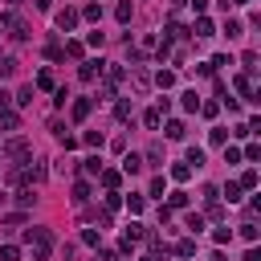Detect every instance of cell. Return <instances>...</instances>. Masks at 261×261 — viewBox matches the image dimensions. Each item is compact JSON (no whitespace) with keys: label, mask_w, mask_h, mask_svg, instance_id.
Listing matches in <instances>:
<instances>
[{"label":"cell","mask_w":261,"mask_h":261,"mask_svg":"<svg viewBox=\"0 0 261 261\" xmlns=\"http://www.w3.org/2000/svg\"><path fill=\"white\" fill-rule=\"evenodd\" d=\"M25 241H29V249H33V261H49V249H53L49 228H29Z\"/></svg>","instance_id":"cell-1"},{"label":"cell","mask_w":261,"mask_h":261,"mask_svg":"<svg viewBox=\"0 0 261 261\" xmlns=\"http://www.w3.org/2000/svg\"><path fill=\"white\" fill-rule=\"evenodd\" d=\"M0 33H9L13 41H29V25L17 13H0Z\"/></svg>","instance_id":"cell-2"},{"label":"cell","mask_w":261,"mask_h":261,"mask_svg":"<svg viewBox=\"0 0 261 261\" xmlns=\"http://www.w3.org/2000/svg\"><path fill=\"white\" fill-rule=\"evenodd\" d=\"M5 155H9V159H17V163H21V159H29V139L13 135V139L5 143Z\"/></svg>","instance_id":"cell-3"},{"label":"cell","mask_w":261,"mask_h":261,"mask_svg":"<svg viewBox=\"0 0 261 261\" xmlns=\"http://www.w3.org/2000/svg\"><path fill=\"white\" fill-rule=\"evenodd\" d=\"M78 21H82V13H78V9H61V13H57V29H61V33L78 29Z\"/></svg>","instance_id":"cell-4"},{"label":"cell","mask_w":261,"mask_h":261,"mask_svg":"<svg viewBox=\"0 0 261 261\" xmlns=\"http://www.w3.org/2000/svg\"><path fill=\"white\" fill-rule=\"evenodd\" d=\"M0 130H5V135L21 130V114H17V110H0Z\"/></svg>","instance_id":"cell-5"},{"label":"cell","mask_w":261,"mask_h":261,"mask_svg":"<svg viewBox=\"0 0 261 261\" xmlns=\"http://www.w3.org/2000/svg\"><path fill=\"white\" fill-rule=\"evenodd\" d=\"M102 65H106V61H82V70H78V78H82V82H94L98 74H102Z\"/></svg>","instance_id":"cell-6"},{"label":"cell","mask_w":261,"mask_h":261,"mask_svg":"<svg viewBox=\"0 0 261 261\" xmlns=\"http://www.w3.org/2000/svg\"><path fill=\"white\" fill-rule=\"evenodd\" d=\"M90 110H94L90 98H74V122H86V118H90Z\"/></svg>","instance_id":"cell-7"},{"label":"cell","mask_w":261,"mask_h":261,"mask_svg":"<svg viewBox=\"0 0 261 261\" xmlns=\"http://www.w3.org/2000/svg\"><path fill=\"white\" fill-rule=\"evenodd\" d=\"M70 200H74V204H86V200H90V184H86V180L74 184V196H70Z\"/></svg>","instance_id":"cell-8"},{"label":"cell","mask_w":261,"mask_h":261,"mask_svg":"<svg viewBox=\"0 0 261 261\" xmlns=\"http://www.w3.org/2000/svg\"><path fill=\"white\" fill-rule=\"evenodd\" d=\"M155 86H159V90H172V86H176V74H172V70H159V74H155Z\"/></svg>","instance_id":"cell-9"},{"label":"cell","mask_w":261,"mask_h":261,"mask_svg":"<svg viewBox=\"0 0 261 261\" xmlns=\"http://www.w3.org/2000/svg\"><path fill=\"white\" fill-rule=\"evenodd\" d=\"M82 172H86V176H98V172H102V159H98V155L82 159Z\"/></svg>","instance_id":"cell-10"},{"label":"cell","mask_w":261,"mask_h":261,"mask_svg":"<svg viewBox=\"0 0 261 261\" xmlns=\"http://www.w3.org/2000/svg\"><path fill=\"white\" fill-rule=\"evenodd\" d=\"M139 168H143V159H139V155H126V159H122V172H126V176H135Z\"/></svg>","instance_id":"cell-11"},{"label":"cell","mask_w":261,"mask_h":261,"mask_svg":"<svg viewBox=\"0 0 261 261\" xmlns=\"http://www.w3.org/2000/svg\"><path fill=\"white\" fill-rule=\"evenodd\" d=\"M192 33H196V37H212V21H208V17H200Z\"/></svg>","instance_id":"cell-12"},{"label":"cell","mask_w":261,"mask_h":261,"mask_svg":"<svg viewBox=\"0 0 261 261\" xmlns=\"http://www.w3.org/2000/svg\"><path fill=\"white\" fill-rule=\"evenodd\" d=\"M241 237H245V241H249V245H253V241H257V224H253V216H249V220H245V224H241Z\"/></svg>","instance_id":"cell-13"},{"label":"cell","mask_w":261,"mask_h":261,"mask_svg":"<svg viewBox=\"0 0 261 261\" xmlns=\"http://www.w3.org/2000/svg\"><path fill=\"white\" fill-rule=\"evenodd\" d=\"M9 74H17V61L13 57H0V82H5Z\"/></svg>","instance_id":"cell-14"},{"label":"cell","mask_w":261,"mask_h":261,"mask_svg":"<svg viewBox=\"0 0 261 261\" xmlns=\"http://www.w3.org/2000/svg\"><path fill=\"white\" fill-rule=\"evenodd\" d=\"M98 176H102V184H106V188H110V192H114V188H118V180H122V176H118V172H106V168H102V172H98Z\"/></svg>","instance_id":"cell-15"},{"label":"cell","mask_w":261,"mask_h":261,"mask_svg":"<svg viewBox=\"0 0 261 261\" xmlns=\"http://www.w3.org/2000/svg\"><path fill=\"white\" fill-rule=\"evenodd\" d=\"M184 110H200V94H196V90L184 94Z\"/></svg>","instance_id":"cell-16"},{"label":"cell","mask_w":261,"mask_h":261,"mask_svg":"<svg viewBox=\"0 0 261 261\" xmlns=\"http://www.w3.org/2000/svg\"><path fill=\"white\" fill-rule=\"evenodd\" d=\"M204 228V216L200 212H188V233H200Z\"/></svg>","instance_id":"cell-17"},{"label":"cell","mask_w":261,"mask_h":261,"mask_svg":"<svg viewBox=\"0 0 261 261\" xmlns=\"http://www.w3.org/2000/svg\"><path fill=\"white\" fill-rule=\"evenodd\" d=\"M17 204H21V208H29V204H37V196H33V188H25V192H17Z\"/></svg>","instance_id":"cell-18"},{"label":"cell","mask_w":261,"mask_h":261,"mask_svg":"<svg viewBox=\"0 0 261 261\" xmlns=\"http://www.w3.org/2000/svg\"><path fill=\"white\" fill-rule=\"evenodd\" d=\"M168 139H184V122H180V118L168 122Z\"/></svg>","instance_id":"cell-19"},{"label":"cell","mask_w":261,"mask_h":261,"mask_svg":"<svg viewBox=\"0 0 261 261\" xmlns=\"http://www.w3.org/2000/svg\"><path fill=\"white\" fill-rule=\"evenodd\" d=\"M224 196H228V204H237V200H241V184H233V180H228V188H224Z\"/></svg>","instance_id":"cell-20"},{"label":"cell","mask_w":261,"mask_h":261,"mask_svg":"<svg viewBox=\"0 0 261 261\" xmlns=\"http://www.w3.org/2000/svg\"><path fill=\"white\" fill-rule=\"evenodd\" d=\"M37 90H53V74H49V70L37 74Z\"/></svg>","instance_id":"cell-21"},{"label":"cell","mask_w":261,"mask_h":261,"mask_svg":"<svg viewBox=\"0 0 261 261\" xmlns=\"http://www.w3.org/2000/svg\"><path fill=\"white\" fill-rule=\"evenodd\" d=\"M143 122H147V126H159V122H163V110H159V106H155V110H147V114H143Z\"/></svg>","instance_id":"cell-22"},{"label":"cell","mask_w":261,"mask_h":261,"mask_svg":"<svg viewBox=\"0 0 261 261\" xmlns=\"http://www.w3.org/2000/svg\"><path fill=\"white\" fill-rule=\"evenodd\" d=\"M33 102V86H21V94H17V106H29Z\"/></svg>","instance_id":"cell-23"},{"label":"cell","mask_w":261,"mask_h":261,"mask_svg":"<svg viewBox=\"0 0 261 261\" xmlns=\"http://www.w3.org/2000/svg\"><path fill=\"white\" fill-rule=\"evenodd\" d=\"M82 17H86V21H102V9H98V5H86Z\"/></svg>","instance_id":"cell-24"},{"label":"cell","mask_w":261,"mask_h":261,"mask_svg":"<svg viewBox=\"0 0 261 261\" xmlns=\"http://www.w3.org/2000/svg\"><path fill=\"white\" fill-rule=\"evenodd\" d=\"M188 176H192L188 163H176V168H172V180H188Z\"/></svg>","instance_id":"cell-25"},{"label":"cell","mask_w":261,"mask_h":261,"mask_svg":"<svg viewBox=\"0 0 261 261\" xmlns=\"http://www.w3.org/2000/svg\"><path fill=\"white\" fill-rule=\"evenodd\" d=\"M17 257H21L17 245H5V249H0V261H17Z\"/></svg>","instance_id":"cell-26"},{"label":"cell","mask_w":261,"mask_h":261,"mask_svg":"<svg viewBox=\"0 0 261 261\" xmlns=\"http://www.w3.org/2000/svg\"><path fill=\"white\" fill-rule=\"evenodd\" d=\"M114 17H118V21H122V25H126V21H130V0H122V5H118V9H114Z\"/></svg>","instance_id":"cell-27"},{"label":"cell","mask_w":261,"mask_h":261,"mask_svg":"<svg viewBox=\"0 0 261 261\" xmlns=\"http://www.w3.org/2000/svg\"><path fill=\"white\" fill-rule=\"evenodd\" d=\"M147 159H151V163H155V168H163V147H159V143H155V147H151V151H147Z\"/></svg>","instance_id":"cell-28"},{"label":"cell","mask_w":261,"mask_h":261,"mask_svg":"<svg viewBox=\"0 0 261 261\" xmlns=\"http://www.w3.org/2000/svg\"><path fill=\"white\" fill-rule=\"evenodd\" d=\"M126 208H130V212L139 216V212H143V196H126Z\"/></svg>","instance_id":"cell-29"},{"label":"cell","mask_w":261,"mask_h":261,"mask_svg":"<svg viewBox=\"0 0 261 261\" xmlns=\"http://www.w3.org/2000/svg\"><path fill=\"white\" fill-rule=\"evenodd\" d=\"M176 253H180V257H192V253H196V241H180Z\"/></svg>","instance_id":"cell-30"},{"label":"cell","mask_w":261,"mask_h":261,"mask_svg":"<svg viewBox=\"0 0 261 261\" xmlns=\"http://www.w3.org/2000/svg\"><path fill=\"white\" fill-rule=\"evenodd\" d=\"M188 163H196V168H200V163H204V151H200V147H188Z\"/></svg>","instance_id":"cell-31"},{"label":"cell","mask_w":261,"mask_h":261,"mask_svg":"<svg viewBox=\"0 0 261 261\" xmlns=\"http://www.w3.org/2000/svg\"><path fill=\"white\" fill-rule=\"evenodd\" d=\"M228 237H233V228H216V233H212L216 245H228Z\"/></svg>","instance_id":"cell-32"},{"label":"cell","mask_w":261,"mask_h":261,"mask_svg":"<svg viewBox=\"0 0 261 261\" xmlns=\"http://www.w3.org/2000/svg\"><path fill=\"white\" fill-rule=\"evenodd\" d=\"M172 208H188V192H172Z\"/></svg>","instance_id":"cell-33"},{"label":"cell","mask_w":261,"mask_h":261,"mask_svg":"<svg viewBox=\"0 0 261 261\" xmlns=\"http://www.w3.org/2000/svg\"><path fill=\"white\" fill-rule=\"evenodd\" d=\"M241 65H245V70H249V74H253V70H257V53H253V49H249V53H245V57H241Z\"/></svg>","instance_id":"cell-34"},{"label":"cell","mask_w":261,"mask_h":261,"mask_svg":"<svg viewBox=\"0 0 261 261\" xmlns=\"http://www.w3.org/2000/svg\"><path fill=\"white\" fill-rule=\"evenodd\" d=\"M98 241H102V237H98L94 228H86V233H82V245H94V249H98Z\"/></svg>","instance_id":"cell-35"},{"label":"cell","mask_w":261,"mask_h":261,"mask_svg":"<svg viewBox=\"0 0 261 261\" xmlns=\"http://www.w3.org/2000/svg\"><path fill=\"white\" fill-rule=\"evenodd\" d=\"M245 159H249V163H257V159H261V147H257V143H249V147H245Z\"/></svg>","instance_id":"cell-36"},{"label":"cell","mask_w":261,"mask_h":261,"mask_svg":"<svg viewBox=\"0 0 261 261\" xmlns=\"http://www.w3.org/2000/svg\"><path fill=\"white\" fill-rule=\"evenodd\" d=\"M241 188H257V172H253V168L241 176Z\"/></svg>","instance_id":"cell-37"},{"label":"cell","mask_w":261,"mask_h":261,"mask_svg":"<svg viewBox=\"0 0 261 261\" xmlns=\"http://www.w3.org/2000/svg\"><path fill=\"white\" fill-rule=\"evenodd\" d=\"M86 147H102V135H98V130H86Z\"/></svg>","instance_id":"cell-38"},{"label":"cell","mask_w":261,"mask_h":261,"mask_svg":"<svg viewBox=\"0 0 261 261\" xmlns=\"http://www.w3.org/2000/svg\"><path fill=\"white\" fill-rule=\"evenodd\" d=\"M224 163H241V151L237 147H224Z\"/></svg>","instance_id":"cell-39"},{"label":"cell","mask_w":261,"mask_h":261,"mask_svg":"<svg viewBox=\"0 0 261 261\" xmlns=\"http://www.w3.org/2000/svg\"><path fill=\"white\" fill-rule=\"evenodd\" d=\"M98 261H118V253H110V249H102V253H98Z\"/></svg>","instance_id":"cell-40"},{"label":"cell","mask_w":261,"mask_h":261,"mask_svg":"<svg viewBox=\"0 0 261 261\" xmlns=\"http://www.w3.org/2000/svg\"><path fill=\"white\" fill-rule=\"evenodd\" d=\"M9 102H13V94H5V90H0V110H9Z\"/></svg>","instance_id":"cell-41"},{"label":"cell","mask_w":261,"mask_h":261,"mask_svg":"<svg viewBox=\"0 0 261 261\" xmlns=\"http://www.w3.org/2000/svg\"><path fill=\"white\" fill-rule=\"evenodd\" d=\"M233 5H245V0H228V9H233Z\"/></svg>","instance_id":"cell-42"},{"label":"cell","mask_w":261,"mask_h":261,"mask_svg":"<svg viewBox=\"0 0 261 261\" xmlns=\"http://www.w3.org/2000/svg\"><path fill=\"white\" fill-rule=\"evenodd\" d=\"M176 5H188V0H176Z\"/></svg>","instance_id":"cell-43"},{"label":"cell","mask_w":261,"mask_h":261,"mask_svg":"<svg viewBox=\"0 0 261 261\" xmlns=\"http://www.w3.org/2000/svg\"><path fill=\"white\" fill-rule=\"evenodd\" d=\"M143 261H155V257H143Z\"/></svg>","instance_id":"cell-44"},{"label":"cell","mask_w":261,"mask_h":261,"mask_svg":"<svg viewBox=\"0 0 261 261\" xmlns=\"http://www.w3.org/2000/svg\"><path fill=\"white\" fill-rule=\"evenodd\" d=\"M13 5H21V0H13Z\"/></svg>","instance_id":"cell-45"}]
</instances>
